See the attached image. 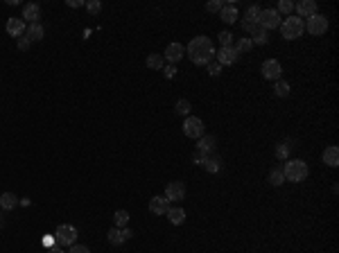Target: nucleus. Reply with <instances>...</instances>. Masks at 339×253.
<instances>
[{"instance_id":"nucleus-25","label":"nucleus","mask_w":339,"mask_h":253,"mask_svg":"<svg viewBox=\"0 0 339 253\" xmlns=\"http://www.w3.org/2000/svg\"><path fill=\"white\" fill-rule=\"evenodd\" d=\"M27 39L29 41H41L43 39V34H46V30H43V25L41 23H32V25H27Z\"/></svg>"},{"instance_id":"nucleus-1","label":"nucleus","mask_w":339,"mask_h":253,"mask_svg":"<svg viewBox=\"0 0 339 253\" xmlns=\"http://www.w3.org/2000/svg\"><path fill=\"white\" fill-rule=\"evenodd\" d=\"M186 52L190 57V61L197 66H208L215 59V46H213V41L208 36H194L193 41L188 43Z\"/></svg>"},{"instance_id":"nucleus-2","label":"nucleus","mask_w":339,"mask_h":253,"mask_svg":"<svg viewBox=\"0 0 339 253\" xmlns=\"http://www.w3.org/2000/svg\"><path fill=\"white\" fill-rule=\"evenodd\" d=\"M283 174H285V181H292V183H301L308 179V174H310V167H308V163L301 159H294V161H287L285 165H283Z\"/></svg>"},{"instance_id":"nucleus-42","label":"nucleus","mask_w":339,"mask_h":253,"mask_svg":"<svg viewBox=\"0 0 339 253\" xmlns=\"http://www.w3.org/2000/svg\"><path fill=\"white\" fill-rule=\"evenodd\" d=\"M46 253H64V251H61V249H59V247H50Z\"/></svg>"},{"instance_id":"nucleus-22","label":"nucleus","mask_w":339,"mask_h":253,"mask_svg":"<svg viewBox=\"0 0 339 253\" xmlns=\"http://www.w3.org/2000/svg\"><path fill=\"white\" fill-rule=\"evenodd\" d=\"M267 41H269V32L263 30L260 25L253 27V32H251V43L253 46H267Z\"/></svg>"},{"instance_id":"nucleus-41","label":"nucleus","mask_w":339,"mask_h":253,"mask_svg":"<svg viewBox=\"0 0 339 253\" xmlns=\"http://www.w3.org/2000/svg\"><path fill=\"white\" fill-rule=\"evenodd\" d=\"M66 5H68V7H82L84 2H79V0H68V2H66Z\"/></svg>"},{"instance_id":"nucleus-5","label":"nucleus","mask_w":339,"mask_h":253,"mask_svg":"<svg viewBox=\"0 0 339 253\" xmlns=\"http://www.w3.org/2000/svg\"><path fill=\"white\" fill-rule=\"evenodd\" d=\"M258 25L267 32L276 30V27H281V14L276 12V9H260V14H258Z\"/></svg>"},{"instance_id":"nucleus-29","label":"nucleus","mask_w":339,"mask_h":253,"mask_svg":"<svg viewBox=\"0 0 339 253\" xmlns=\"http://www.w3.org/2000/svg\"><path fill=\"white\" fill-rule=\"evenodd\" d=\"M113 224H116V229H124L129 224V212L127 210H116L113 215Z\"/></svg>"},{"instance_id":"nucleus-31","label":"nucleus","mask_w":339,"mask_h":253,"mask_svg":"<svg viewBox=\"0 0 339 253\" xmlns=\"http://www.w3.org/2000/svg\"><path fill=\"white\" fill-rule=\"evenodd\" d=\"M235 52L238 54H244V52H249V50H253V43H251V39H240V41L235 43V47H233Z\"/></svg>"},{"instance_id":"nucleus-8","label":"nucleus","mask_w":339,"mask_h":253,"mask_svg":"<svg viewBox=\"0 0 339 253\" xmlns=\"http://www.w3.org/2000/svg\"><path fill=\"white\" fill-rule=\"evenodd\" d=\"M283 75V66L278 59H267L263 64V77L265 79H271V82H278Z\"/></svg>"},{"instance_id":"nucleus-16","label":"nucleus","mask_w":339,"mask_h":253,"mask_svg":"<svg viewBox=\"0 0 339 253\" xmlns=\"http://www.w3.org/2000/svg\"><path fill=\"white\" fill-rule=\"evenodd\" d=\"M39 18H41V7H39V2H27L23 7V21H27L32 25V23H39Z\"/></svg>"},{"instance_id":"nucleus-33","label":"nucleus","mask_w":339,"mask_h":253,"mask_svg":"<svg viewBox=\"0 0 339 253\" xmlns=\"http://www.w3.org/2000/svg\"><path fill=\"white\" fill-rule=\"evenodd\" d=\"M190 109H193V106H190V102H188V100H179V102H176V106H174V111L179 113V115H188Z\"/></svg>"},{"instance_id":"nucleus-30","label":"nucleus","mask_w":339,"mask_h":253,"mask_svg":"<svg viewBox=\"0 0 339 253\" xmlns=\"http://www.w3.org/2000/svg\"><path fill=\"white\" fill-rule=\"evenodd\" d=\"M290 149H292L290 142H281V145L276 147V159H278V161H287V159H290Z\"/></svg>"},{"instance_id":"nucleus-40","label":"nucleus","mask_w":339,"mask_h":253,"mask_svg":"<svg viewBox=\"0 0 339 253\" xmlns=\"http://www.w3.org/2000/svg\"><path fill=\"white\" fill-rule=\"evenodd\" d=\"M163 72H165V77H168V79H172V77L176 75V68H174V66H172V64H170L168 68H163Z\"/></svg>"},{"instance_id":"nucleus-10","label":"nucleus","mask_w":339,"mask_h":253,"mask_svg":"<svg viewBox=\"0 0 339 253\" xmlns=\"http://www.w3.org/2000/svg\"><path fill=\"white\" fill-rule=\"evenodd\" d=\"M183 197H186V185H183V181L168 183V188H165V199L168 201H181Z\"/></svg>"},{"instance_id":"nucleus-11","label":"nucleus","mask_w":339,"mask_h":253,"mask_svg":"<svg viewBox=\"0 0 339 253\" xmlns=\"http://www.w3.org/2000/svg\"><path fill=\"white\" fill-rule=\"evenodd\" d=\"M183 54H186V47L181 46V43H170L168 47H165V54H163V59H168L170 64L174 66L176 61H181L183 59Z\"/></svg>"},{"instance_id":"nucleus-32","label":"nucleus","mask_w":339,"mask_h":253,"mask_svg":"<svg viewBox=\"0 0 339 253\" xmlns=\"http://www.w3.org/2000/svg\"><path fill=\"white\" fill-rule=\"evenodd\" d=\"M278 14H287V16H292V12H294V2L292 0H281L278 2V9H276Z\"/></svg>"},{"instance_id":"nucleus-18","label":"nucleus","mask_w":339,"mask_h":253,"mask_svg":"<svg viewBox=\"0 0 339 253\" xmlns=\"http://www.w3.org/2000/svg\"><path fill=\"white\" fill-rule=\"evenodd\" d=\"M168 210H170V201L165 197H152L149 199V212H154V215H165Z\"/></svg>"},{"instance_id":"nucleus-26","label":"nucleus","mask_w":339,"mask_h":253,"mask_svg":"<svg viewBox=\"0 0 339 253\" xmlns=\"http://www.w3.org/2000/svg\"><path fill=\"white\" fill-rule=\"evenodd\" d=\"M147 68H152V70H163V54H156L152 52L149 57H147Z\"/></svg>"},{"instance_id":"nucleus-19","label":"nucleus","mask_w":339,"mask_h":253,"mask_svg":"<svg viewBox=\"0 0 339 253\" xmlns=\"http://www.w3.org/2000/svg\"><path fill=\"white\" fill-rule=\"evenodd\" d=\"M194 161H197V165H201L204 170L213 172V174L219 172V159H215V156H204V154H199Z\"/></svg>"},{"instance_id":"nucleus-17","label":"nucleus","mask_w":339,"mask_h":253,"mask_svg":"<svg viewBox=\"0 0 339 253\" xmlns=\"http://www.w3.org/2000/svg\"><path fill=\"white\" fill-rule=\"evenodd\" d=\"M215 147H217V138L215 136H201L199 138V145H197V149H199V154H204V156H208L211 152H215Z\"/></svg>"},{"instance_id":"nucleus-28","label":"nucleus","mask_w":339,"mask_h":253,"mask_svg":"<svg viewBox=\"0 0 339 253\" xmlns=\"http://www.w3.org/2000/svg\"><path fill=\"white\" fill-rule=\"evenodd\" d=\"M274 91H276V95H278V97H290V93H292V86H290L285 79H278V82H276V86H274Z\"/></svg>"},{"instance_id":"nucleus-35","label":"nucleus","mask_w":339,"mask_h":253,"mask_svg":"<svg viewBox=\"0 0 339 253\" xmlns=\"http://www.w3.org/2000/svg\"><path fill=\"white\" fill-rule=\"evenodd\" d=\"M217 39H219L222 47H228L231 43H233V34H231V32H219V36H217Z\"/></svg>"},{"instance_id":"nucleus-14","label":"nucleus","mask_w":339,"mask_h":253,"mask_svg":"<svg viewBox=\"0 0 339 253\" xmlns=\"http://www.w3.org/2000/svg\"><path fill=\"white\" fill-rule=\"evenodd\" d=\"M25 30H27V25H25L23 18H18V16H12L9 21H7V34L9 36H23Z\"/></svg>"},{"instance_id":"nucleus-20","label":"nucleus","mask_w":339,"mask_h":253,"mask_svg":"<svg viewBox=\"0 0 339 253\" xmlns=\"http://www.w3.org/2000/svg\"><path fill=\"white\" fill-rule=\"evenodd\" d=\"M219 18H222L226 25H233L235 21H238V5H233V2H226V5L222 7V12H219Z\"/></svg>"},{"instance_id":"nucleus-34","label":"nucleus","mask_w":339,"mask_h":253,"mask_svg":"<svg viewBox=\"0 0 339 253\" xmlns=\"http://www.w3.org/2000/svg\"><path fill=\"white\" fill-rule=\"evenodd\" d=\"M222 7H224L222 0H211V2H206V12H211V14L222 12Z\"/></svg>"},{"instance_id":"nucleus-3","label":"nucleus","mask_w":339,"mask_h":253,"mask_svg":"<svg viewBox=\"0 0 339 253\" xmlns=\"http://www.w3.org/2000/svg\"><path fill=\"white\" fill-rule=\"evenodd\" d=\"M305 32V25H303V18L298 16H287L285 21H281V34L283 39H287V41H294V39H298V36Z\"/></svg>"},{"instance_id":"nucleus-6","label":"nucleus","mask_w":339,"mask_h":253,"mask_svg":"<svg viewBox=\"0 0 339 253\" xmlns=\"http://www.w3.org/2000/svg\"><path fill=\"white\" fill-rule=\"evenodd\" d=\"M183 134H186L188 138H194V140H199V138L204 136V122H201V118L188 115L186 122H183Z\"/></svg>"},{"instance_id":"nucleus-4","label":"nucleus","mask_w":339,"mask_h":253,"mask_svg":"<svg viewBox=\"0 0 339 253\" xmlns=\"http://www.w3.org/2000/svg\"><path fill=\"white\" fill-rule=\"evenodd\" d=\"M75 240H77V229L73 224H61V226H57V233H54L57 247H73Z\"/></svg>"},{"instance_id":"nucleus-27","label":"nucleus","mask_w":339,"mask_h":253,"mask_svg":"<svg viewBox=\"0 0 339 253\" xmlns=\"http://www.w3.org/2000/svg\"><path fill=\"white\" fill-rule=\"evenodd\" d=\"M269 183H271L274 188H278V185H283V183H285V174H283V167H276V170L269 172Z\"/></svg>"},{"instance_id":"nucleus-7","label":"nucleus","mask_w":339,"mask_h":253,"mask_svg":"<svg viewBox=\"0 0 339 253\" xmlns=\"http://www.w3.org/2000/svg\"><path fill=\"white\" fill-rule=\"evenodd\" d=\"M303 25H305V30L310 32V34L319 36V34H326L328 18L323 16V14H315V16H310V18H308V23H303Z\"/></svg>"},{"instance_id":"nucleus-12","label":"nucleus","mask_w":339,"mask_h":253,"mask_svg":"<svg viewBox=\"0 0 339 253\" xmlns=\"http://www.w3.org/2000/svg\"><path fill=\"white\" fill-rule=\"evenodd\" d=\"M258 14H260V7L251 5L249 9H246L244 18H242V27H244V30L249 32V34L253 32V27H258Z\"/></svg>"},{"instance_id":"nucleus-23","label":"nucleus","mask_w":339,"mask_h":253,"mask_svg":"<svg viewBox=\"0 0 339 253\" xmlns=\"http://www.w3.org/2000/svg\"><path fill=\"white\" fill-rule=\"evenodd\" d=\"M323 163H326L328 167H337V165H339V149L335 147V145L323 152Z\"/></svg>"},{"instance_id":"nucleus-9","label":"nucleus","mask_w":339,"mask_h":253,"mask_svg":"<svg viewBox=\"0 0 339 253\" xmlns=\"http://www.w3.org/2000/svg\"><path fill=\"white\" fill-rule=\"evenodd\" d=\"M131 237V230L124 226V229H109V233H106V240H109V244H113V247H120V244H124V242Z\"/></svg>"},{"instance_id":"nucleus-15","label":"nucleus","mask_w":339,"mask_h":253,"mask_svg":"<svg viewBox=\"0 0 339 253\" xmlns=\"http://www.w3.org/2000/svg\"><path fill=\"white\" fill-rule=\"evenodd\" d=\"M238 57L240 54L233 50V46H228V47H219L217 50V64H222V66H231L238 61Z\"/></svg>"},{"instance_id":"nucleus-39","label":"nucleus","mask_w":339,"mask_h":253,"mask_svg":"<svg viewBox=\"0 0 339 253\" xmlns=\"http://www.w3.org/2000/svg\"><path fill=\"white\" fill-rule=\"evenodd\" d=\"M29 43H32V41H29L27 36H18V50H27Z\"/></svg>"},{"instance_id":"nucleus-13","label":"nucleus","mask_w":339,"mask_h":253,"mask_svg":"<svg viewBox=\"0 0 339 253\" xmlns=\"http://www.w3.org/2000/svg\"><path fill=\"white\" fill-rule=\"evenodd\" d=\"M294 9H296V14H298V18H310V16H315V14H319L316 9V2L315 0H301L298 5H294Z\"/></svg>"},{"instance_id":"nucleus-24","label":"nucleus","mask_w":339,"mask_h":253,"mask_svg":"<svg viewBox=\"0 0 339 253\" xmlns=\"http://www.w3.org/2000/svg\"><path fill=\"white\" fill-rule=\"evenodd\" d=\"M18 206V197L14 192H5V194H0V208L2 210H12V208Z\"/></svg>"},{"instance_id":"nucleus-21","label":"nucleus","mask_w":339,"mask_h":253,"mask_svg":"<svg viewBox=\"0 0 339 253\" xmlns=\"http://www.w3.org/2000/svg\"><path fill=\"white\" fill-rule=\"evenodd\" d=\"M165 217L174 224V226H181V224L186 222V210H183V208H176V206L174 208L170 206V210L165 212Z\"/></svg>"},{"instance_id":"nucleus-37","label":"nucleus","mask_w":339,"mask_h":253,"mask_svg":"<svg viewBox=\"0 0 339 253\" xmlns=\"http://www.w3.org/2000/svg\"><path fill=\"white\" fill-rule=\"evenodd\" d=\"M86 9L91 14H99L102 12V2H99V0H91V2H86Z\"/></svg>"},{"instance_id":"nucleus-38","label":"nucleus","mask_w":339,"mask_h":253,"mask_svg":"<svg viewBox=\"0 0 339 253\" xmlns=\"http://www.w3.org/2000/svg\"><path fill=\"white\" fill-rule=\"evenodd\" d=\"M68 253H91V249L84 247V244H73L71 251H68Z\"/></svg>"},{"instance_id":"nucleus-36","label":"nucleus","mask_w":339,"mask_h":253,"mask_svg":"<svg viewBox=\"0 0 339 253\" xmlns=\"http://www.w3.org/2000/svg\"><path fill=\"white\" fill-rule=\"evenodd\" d=\"M208 75H213V77H219V75H222V64L211 61V64H208Z\"/></svg>"}]
</instances>
